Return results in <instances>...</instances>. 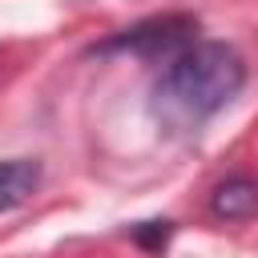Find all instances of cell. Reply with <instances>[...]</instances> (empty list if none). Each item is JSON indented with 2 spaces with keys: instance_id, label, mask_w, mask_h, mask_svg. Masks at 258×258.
<instances>
[{
  "instance_id": "6da1fadb",
  "label": "cell",
  "mask_w": 258,
  "mask_h": 258,
  "mask_svg": "<svg viewBox=\"0 0 258 258\" xmlns=\"http://www.w3.org/2000/svg\"><path fill=\"white\" fill-rule=\"evenodd\" d=\"M246 85V60L222 40H194L165 60L153 85V109L169 125H202Z\"/></svg>"
},
{
  "instance_id": "7a4b0ae2",
  "label": "cell",
  "mask_w": 258,
  "mask_h": 258,
  "mask_svg": "<svg viewBox=\"0 0 258 258\" xmlns=\"http://www.w3.org/2000/svg\"><path fill=\"white\" fill-rule=\"evenodd\" d=\"M194 32H198V20L194 16H153V20H141L109 40L97 44V52H133V56H145V60H173L181 48L194 44Z\"/></svg>"
},
{
  "instance_id": "3957f363",
  "label": "cell",
  "mask_w": 258,
  "mask_h": 258,
  "mask_svg": "<svg viewBox=\"0 0 258 258\" xmlns=\"http://www.w3.org/2000/svg\"><path fill=\"white\" fill-rule=\"evenodd\" d=\"M210 210L222 222H246V218H254L258 214V181L242 177V173L218 181L214 194H210Z\"/></svg>"
},
{
  "instance_id": "277c9868",
  "label": "cell",
  "mask_w": 258,
  "mask_h": 258,
  "mask_svg": "<svg viewBox=\"0 0 258 258\" xmlns=\"http://www.w3.org/2000/svg\"><path fill=\"white\" fill-rule=\"evenodd\" d=\"M36 189H40V161H32V157L0 161V214L24 206Z\"/></svg>"
},
{
  "instance_id": "5b68a950",
  "label": "cell",
  "mask_w": 258,
  "mask_h": 258,
  "mask_svg": "<svg viewBox=\"0 0 258 258\" xmlns=\"http://www.w3.org/2000/svg\"><path fill=\"white\" fill-rule=\"evenodd\" d=\"M169 234H173V226L161 218V222H141V226H133V242L137 246H145V250H161L165 242H169Z\"/></svg>"
}]
</instances>
